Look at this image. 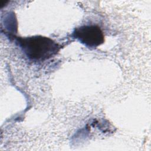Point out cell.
<instances>
[{
	"label": "cell",
	"instance_id": "cell-1",
	"mask_svg": "<svg viewBox=\"0 0 151 151\" xmlns=\"http://www.w3.org/2000/svg\"><path fill=\"white\" fill-rule=\"evenodd\" d=\"M17 43L27 57L34 61L48 60L57 54L61 48L55 41L41 35L18 37Z\"/></svg>",
	"mask_w": 151,
	"mask_h": 151
},
{
	"label": "cell",
	"instance_id": "cell-2",
	"mask_svg": "<svg viewBox=\"0 0 151 151\" xmlns=\"http://www.w3.org/2000/svg\"><path fill=\"white\" fill-rule=\"evenodd\" d=\"M73 35L88 48H96L104 41L103 32L97 25H83L76 28Z\"/></svg>",
	"mask_w": 151,
	"mask_h": 151
}]
</instances>
